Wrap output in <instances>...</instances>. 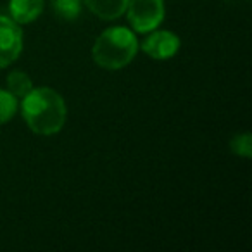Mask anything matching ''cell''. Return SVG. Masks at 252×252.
<instances>
[{"mask_svg":"<svg viewBox=\"0 0 252 252\" xmlns=\"http://www.w3.org/2000/svg\"><path fill=\"white\" fill-rule=\"evenodd\" d=\"M21 114L32 131L38 135H54L63 130L66 123V104L52 88H32V92L23 97Z\"/></svg>","mask_w":252,"mask_h":252,"instance_id":"1","label":"cell"},{"mask_svg":"<svg viewBox=\"0 0 252 252\" xmlns=\"http://www.w3.org/2000/svg\"><path fill=\"white\" fill-rule=\"evenodd\" d=\"M138 52V40L133 32L125 26L109 28L95 40L94 61L104 69L114 71L128 66Z\"/></svg>","mask_w":252,"mask_h":252,"instance_id":"2","label":"cell"},{"mask_svg":"<svg viewBox=\"0 0 252 252\" xmlns=\"http://www.w3.org/2000/svg\"><path fill=\"white\" fill-rule=\"evenodd\" d=\"M125 12L135 32L151 33L164 19V0H130Z\"/></svg>","mask_w":252,"mask_h":252,"instance_id":"3","label":"cell"},{"mask_svg":"<svg viewBox=\"0 0 252 252\" xmlns=\"http://www.w3.org/2000/svg\"><path fill=\"white\" fill-rule=\"evenodd\" d=\"M23 50V32L14 19L0 16V69L7 67Z\"/></svg>","mask_w":252,"mask_h":252,"instance_id":"4","label":"cell"},{"mask_svg":"<svg viewBox=\"0 0 252 252\" xmlns=\"http://www.w3.org/2000/svg\"><path fill=\"white\" fill-rule=\"evenodd\" d=\"M180 49V38L171 32H152L142 42V50L156 61L171 59Z\"/></svg>","mask_w":252,"mask_h":252,"instance_id":"5","label":"cell"},{"mask_svg":"<svg viewBox=\"0 0 252 252\" xmlns=\"http://www.w3.org/2000/svg\"><path fill=\"white\" fill-rule=\"evenodd\" d=\"M43 11V0H11L9 12L18 25H28L38 19Z\"/></svg>","mask_w":252,"mask_h":252,"instance_id":"6","label":"cell"},{"mask_svg":"<svg viewBox=\"0 0 252 252\" xmlns=\"http://www.w3.org/2000/svg\"><path fill=\"white\" fill-rule=\"evenodd\" d=\"M83 2L97 18L112 21L125 14L130 0H83Z\"/></svg>","mask_w":252,"mask_h":252,"instance_id":"7","label":"cell"},{"mask_svg":"<svg viewBox=\"0 0 252 252\" xmlns=\"http://www.w3.org/2000/svg\"><path fill=\"white\" fill-rule=\"evenodd\" d=\"M33 88V81L23 71H12L7 76V92H11L16 98H23Z\"/></svg>","mask_w":252,"mask_h":252,"instance_id":"8","label":"cell"},{"mask_svg":"<svg viewBox=\"0 0 252 252\" xmlns=\"http://www.w3.org/2000/svg\"><path fill=\"white\" fill-rule=\"evenodd\" d=\"M52 9L57 18L64 19V21H74L80 16L81 2L80 0H54Z\"/></svg>","mask_w":252,"mask_h":252,"instance_id":"9","label":"cell"},{"mask_svg":"<svg viewBox=\"0 0 252 252\" xmlns=\"http://www.w3.org/2000/svg\"><path fill=\"white\" fill-rule=\"evenodd\" d=\"M18 111V98L7 90H0V125L11 121Z\"/></svg>","mask_w":252,"mask_h":252,"instance_id":"10","label":"cell"},{"mask_svg":"<svg viewBox=\"0 0 252 252\" xmlns=\"http://www.w3.org/2000/svg\"><path fill=\"white\" fill-rule=\"evenodd\" d=\"M230 147L233 151V154L240 156V158L249 159L252 156V138L249 133H240L235 135L230 142Z\"/></svg>","mask_w":252,"mask_h":252,"instance_id":"11","label":"cell"}]
</instances>
